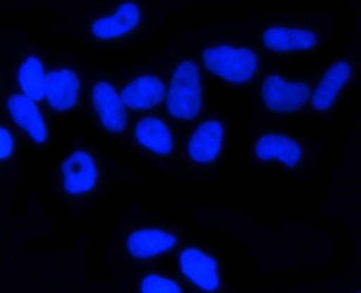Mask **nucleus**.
I'll use <instances>...</instances> for the list:
<instances>
[{
    "label": "nucleus",
    "instance_id": "f03ea898",
    "mask_svg": "<svg viewBox=\"0 0 361 293\" xmlns=\"http://www.w3.org/2000/svg\"><path fill=\"white\" fill-rule=\"evenodd\" d=\"M0 113L14 131L36 147L51 137V124L43 107L19 90L0 54Z\"/></svg>",
    "mask_w": 361,
    "mask_h": 293
},
{
    "label": "nucleus",
    "instance_id": "6ab92c4d",
    "mask_svg": "<svg viewBox=\"0 0 361 293\" xmlns=\"http://www.w3.org/2000/svg\"><path fill=\"white\" fill-rule=\"evenodd\" d=\"M142 292H181L180 287L173 281L157 275L146 276L141 283Z\"/></svg>",
    "mask_w": 361,
    "mask_h": 293
},
{
    "label": "nucleus",
    "instance_id": "9b49d317",
    "mask_svg": "<svg viewBox=\"0 0 361 293\" xmlns=\"http://www.w3.org/2000/svg\"><path fill=\"white\" fill-rule=\"evenodd\" d=\"M140 18V11L137 5L126 2L111 15L96 20L91 25V32L99 39L116 37L135 28Z\"/></svg>",
    "mask_w": 361,
    "mask_h": 293
},
{
    "label": "nucleus",
    "instance_id": "f8f14e48",
    "mask_svg": "<svg viewBox=\"0 0 361 293\" xmlns=\"http://www.w3.org/2000/svg\"><path fill=\"white\" fill-rule=\"evenodd\" d=\"M350 75V66L345 61L332 64L324 74L312 96L313 107L319 110L329 109L348 81Z\"/></svg>",
    "mask_w": 361,
    "mask_h": 293
},
{
    "label": "nucleus",
    "instance_id": "dca6fc26",
    "mask_svg": "<svg viewBox=\"0 0 361 293\" xmlns=\"http://www.w3.org/2000/svg\"><path fill=\"white\" fill-rule=\"evenodd\" d=\"M176 241V237L171 233L157 229H147L131 234L127 245L133 256L147 258L170 249Z\"/></svg>",
    "mask_w": 361,
    "mask_h": 293
},
{
    "label": "nucleus",
    "instance_id": "9d476101",
    "mask_svg": "<svg viewBox=\"0 0 361 293\" xmlns=\"http://www.w3.org/2000/svg\"><path fill=\"white\" fill-rule=\"evenodd\" d=\"M224 128L216 120H209L198 126L188 143V153L197 162H209L218 155L223 140Z\"/></svg>",
    "mask_w": 361,
    "mask_h": 293
},
{
    "label": "nucleus",
    "instance_id": "423d86ee",
    "mask_svg": "<svg viewBox=\"0 0 361 293\" xmlns=\"http://www.w3.org/2000/svg\"><path fill=\"white\" fill-rule=\"evenodd\" d=\"M310 95L308 85L289 81L278 74L268 76L262 85V97L267 107L274 112L288 113L298 110Z\"/></svg>",
    "mask_w": 361,
    "mask_h": 293
},
{
    "label": "nucleus",
    "instance_id": "39448f33",
    "mask_svg": "<svg viewBox=\"0 0 361 293\" xmlns=\"http://www.w3.org/2000/svg\"><path fill=\"white\" fill-rule=\"evenodd\" d=\"M203 61L212 73L234 83L250 80L257 67V56L252 49L226 44L206 49Z\"/></svg>",
    "mask_w": 361,
    "mask_h": 293
},
{
    "label": "nucleus",
    "instance_id": "4468645a",
    "mask_svg": "<svg viewBox=\"0 0 361 293\" xmlns=\"http://www.w3.org/2000/svg\"><path fill=\"white\" fill-rule=\"evenodd\" d=\"M164 95L162 81L152 76H142L130 83L121 93L123 103L131 108L152 107L159 103Z\"/></svg>",
    "mask_w": 361,
    "mask_h": 293
},
{
    "label": "nucleus",
    "instance_id": "2eb2a0df",
    "mask_svg": "<svg viewBox=\"0 0 361 293\" xmlns=\"http://www.w3.org/2000/svg\"><path fill=\"white\" fill-rule=\"evenodd\" d=\"M255 154L260 160L277 159L288 166H293L300 160L302 150L293 139L281 134L269 133L257 142Z\"/></svg>",
    "mask_w": 361,
    "mask_h": 293
},
{
    "label": "nucleus",
    "instance_id": "0eeeda50",
    "mask_svg": "<svg viewBox=\"0 0 361 293\" xmlns=\"http://www.w3.org/2000/svg\"><path fill=\"white\" fill-rule=\"evenodd\" d=\"M60 185L63 191L72 196L90 191L94 185L97 171L89 153L76 150L66 155L59 169Z\"/></svg>",
    "mask_w": 361,
    "mask_h": 293
},
{
    "label": "nucleus",
    "instance_id": "ddd939ff",
    "mask_svg": "<svg viewBox=\"0 0 361 293\" xmlns=\"http://www.w3.org/2000/svg\"><path fill=\"white\" fill-rule=\"evenodd\" d=\"M264 44L276 51L305 49L317 42L315 33L306 28L287 26H273L263 33Z\"/></svg>",
    "mask_w": 361,
    "mask_h": 293
},
{
    "label": "nucleus",
    "instance_id": "6e6552de",
    "mask_svg": "<svg viewBox=\"0 0 361 293\" xmlns=\"http://www.w3.org/2000/svg\"><path fill=\"white\" fill-rule=\"evenodd\" d=\"M92 100L102 124L111 131H121L126 124V114L114 88L106 82L98 83L93 88Z\"/></svg>",
    "mask_w": 361,
    "mask_h": 293
},
{
    "label": "nucleus",
    "instance_id": "7ed1b4c3",
    "mask_svg": "<svg viewBox=\"0 0 361 293\" xmlns=\"http://www.w3.org/2000/svg\"><path fill=\"white\" fill-rule=\"evenodd\" d=\"M80 78L76 71L59 56L48 52L42 107L54 114L66 112L77 104Z\"/></svg>",
    "mask_w": 361,
    "mask_h": 293
},
{
    "label": "nucleus",
    "instance_id": "f257e3e1",
    "mask_svg": "<svg viewBox=\"0 0 361 293\" xmlns=\"http://www.w3.org/2000/svg\"><path fill=\"white\" fill-rule=\"evenodd\" d=\"M0 54L16 86L42 106L47 51L26 31L1 27Z\"/></svg>",
    "mask_w": 361,
    "mask_h": 293
},
{
    "label": "nucleus",
    "instance_id": "f3484780",
    "mask_svg": "<svg viewBox=\"0 0 361 293\" xmlns=\"http://www.w3.org/2000/svg\"><path fill=\"white\" fill-rule=\"evenodd\" d=\"M135 135L140 143L150 150L166 154L172 149V139L169 130L159 119L146 117L139 121Z\"/></svg>",
    "mask_w": 361,
    "mask_h": 293
},
{
    "label": "nucleus",
    "instance_id": "20e7f679",
    "mask_svg": "<svg viewBox=\"0 0 361 293\" xmlns=\"http://www.w3.org/2000/svg\"><path fill=\"white\" fill-rule=\"evenodd\" d=\"M167 107L169 113L182 119H192L202 107V92L198 67L192 61H182L171 82Z\"/></svg>",
    "mask_w": 361,
    "mask_h": 293
},
{
    "label": "nucleus",
    "instance_id": "1a4fd4ad",
    "mask_svg": "<svg viewBox=\"0 0 361 293\" xmlns=\"http://www.w3.org/2000/svg\"><path fill=\"white\" fill-rule=\"evenodd\" d=\"M180 264L183 273L201 288L212 291L219 287L216 263L200 250L189 248L183 251Z\"/></svg>",
    "mask_w": 361,
    "mask_h": 293
},
{
    "label": "nucleus",
    "instance_id": "a211bd4d",
    "mask_svg": "<svg viewBox=\"0 0 361 293\" xmlns=\"http://www.w3.org/2000/svg\"><path fill=\"white\" fill-rule=\"evenodd\" d=\"M16 150V134L0 113V166L11 164Z\"/></svg>",
    "mask_w": 361,
    "mask_h": 293
}]
</instances>
